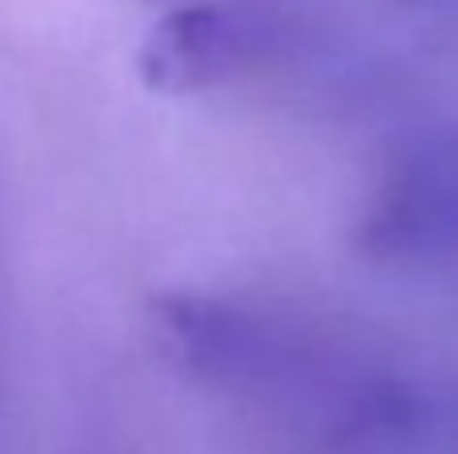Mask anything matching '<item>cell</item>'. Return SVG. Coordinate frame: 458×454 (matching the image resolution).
<instances>
[{
  "label": "cell",
  "instance_id": "obj_1",
  "mask_svg": "<svg viewBox=\"0 0 458 454\" xmlns=\"http://www.w3.org/2000/svg\"><path fill=\"white\" fill-rule=\"evenodd\" d=\"M362 249L378 262L458 265V133H414L382 165L362 217Z\"/></svg>",
  "mask_w": 458,
  "mask_h": 454
}]
</instances>
